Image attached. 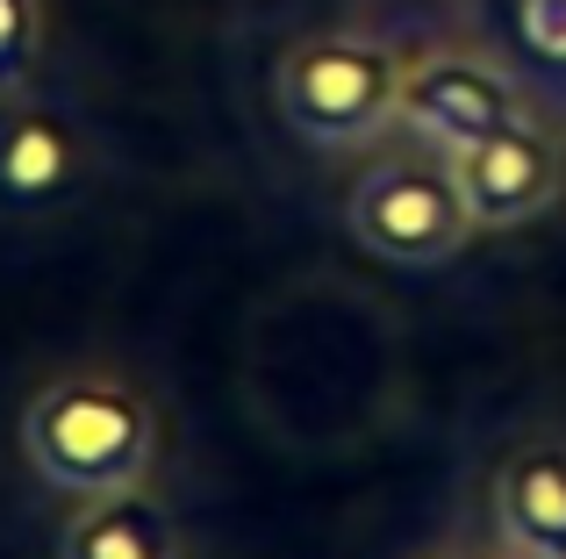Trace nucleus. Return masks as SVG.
<instances>
[{"label": "nucleus", "mask_w": 566, "mask_h": 559, "mask_svg": "<svg viewBox=\"0 0 566 559\" xmlns=\"http://www.w3.org/2000/svg\"><path fill=\"white\" fill-rule=\"evenodd\" d=\"M452 172H459V194H467L481 238H510V230L538 223L566 194V115L538 108L524 123L495 129V137L467 144L452 158Z\"/></svg>", "instance_id": "423d86ee"}, {"label": "nucleus", "mask_w": 566, "mask_h": 559, "mask_svg": "<svg viewBox=\"0 0 566 559\" xmlns=\"http://www.w3.org/2000/svg\"><path fill=\"white\" fill-rule=\"evenodd\" d=\"M86 180H94V129L36 86L0 94V215L43 223L72 209Z\"/></svg>", "instance_id": "39448f33"}, {"label": "nucleus", "mask_w": 566, "mask_h": 559, "mask_svg": "<svg viewBox=\"0 0 566 559\" xmlns=\"http://www.w3.org/2000/svg\"><path fill=\"white\" fill-rule=\"evenodd\" d=\"M401 72L409 43L374 22H331L308 29L273 65V108L308 151L352 158L395 137L401 123Z\"/></svg>", "instance_id": "f03ea898"}, {"label": "nucleus", "mask_w": 566, "mask_h": 559, "mask_svg": "<svg viewBox=\"0 0 566 559\" xmlns=\"http://www.w3.org/2000/svg\"><path fill=\"white\" fill-rule=\"evenodd\" d=\"M51 559H193V538L166 495L123 488L94 495V503H65L51 531Z\"/></svg>", "instance_id": "6e6552de"}, {"label": "nucleus", "mask_w": 566, "mask_h": 559, "mask_svg": "<svg viewBox=\"0 0 566 559\" xmlns=\"http://www.w3.org/2000/svg\"><path fill=\"white\" fill-rule=\"evenodd\" d=\"M423 559H510V552H495V546H438V552H423Z\"/></svg>", "instance_id": "9b49d317"}, {"label": "nucleus", "mask_w": 566, "mask_h": 559, "mask_svg": "<svg viewBox=\"0 0 566 559\" xmlns=\"http://www.w3.org/2000/svg\"><path fill=\"white\" fill-rule=\"evenodd\" d=\"M488 546L510 559H566V431H524L488 474Z\"/></svg>", "instance_id": "0eeeda50"}, {"label": "nucleus", "mask_w": 566, "mask_h": 559, "mask_svg": "<svg viewBox=\"0 0 566 559\" xmlns=\"http://www.w3.org/2000/svg\"><path fill=\"white\" fill-rule=\"evenodd\" d=\"M538 86L516 72V57L488 51L467 36H430L409 43V72H401V123L395 137H416L430 151L459 158L467 144L495 137V129L538 115ZM559 115V108H553Z\"/></svg>", "instance_id": "20e7f679"}, {"label": "nucleus", "mask_w": 566, "mask_h": 559, "mask_svg": "<svg viewBox=\"0 0 566 559\" xmlns=\"http://www.w3.org/2000/svg\"><path fill=\"white\" fill-rule=\"evenodd\" d=\"M22 460L57 503H94V495L151 488L158 452H166V416L151 388L123 366H57L22 402Z\"/></svg>", "instance_id": "f257e3e1"}, {"label": "nucleus", "mask_w": 566, "mask_h": 559, "mask_svg": "<svg viewBox=\"0 0 566 559\" xmlns=\"http://www.w3.org/2000/svg\"><path fill=\"white\" fill-rule=\"evenodd\" d=\"M345 230L366 259L395 273H438L481 238L452 158L416 137H387L366 151V166L345 187Z\"/></svg>", "instance_id": "7ed1b4c3"}, {"label": "nucleus", "mask_w": 566, "mask_h": 559, "mask_svg": "<svg viewBox=\"0 0 566 559\" xmlns=\"http://www.w3.org/2000/svg\"><path fill=\"white\" fill-rule=\"evenodd\" d=\"M43 65V0H0V94L36 86Z\"/></svg>", "instance_id": "9d476101"}, {"label": "nucleus", "mask_w": 566, "mask_h": 559, "mask_svg": "<svg viewBox=\"0 0 566 559\" xmlns=\"http://www.w3.org/2000/svg\"><path fill=\"white\" fill-rule=\"evenodd\" d=\"M510 57L545 108L566 115V0H510Z\"/></svg>", "instance_id": "1a4fd4ad"}]
</instances>
